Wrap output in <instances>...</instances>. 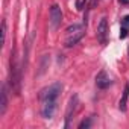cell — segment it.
<instances>
[{"label":"cell","instance_id":"6da1fadb","mask_svg":"<svg viewBox=\"0 0 129 129\" xmlns=\"http://www.w3.org/2000/svg\"><path fill=\"white\" fill-rule=\"evenodd\" d=\"M66 40H64V46L66 47H73L76 46L85 35V24H72L66 30Z\"/></svg>","mask_w":129,"mask_h":129},{"label":"cell","instance_id":"7a4b0ae2","mask_svg":"<svg viewBox=\"0 0 129 129\" xmlns=\"http://www.w3.org/2000/svg\"><path fill=\"white\" fill-rule=\"evenodd\" d=\"M11 88L15 94L20 93V82H21V76H20V69H18V64L15 61V53H11Z\"/></svg>","mask_w":129,"mask_h":129},{"label":"cell","instance_id":"3957f363","mask_svg":"<svg viewBox=\"0 0 129 129\" xmlns=\"http://www.w3.org/2000/svg\"><path fill=\"white\" fill-rule=\"evenodd\" d=\"M62 91V84L61 82H55L46 88H43L40 91V100L44 102V100H58L59 94Z\"/></svg>","mask_w":129,"mask_h":129},{"label":"cell","instance_id":"277c9868","mask_svg":"<svg viewBox=\"0 0 129 129\" xmlns=\"http://www.w3.org/2000/svg\"><path fill=\"white\" fill-rule=\"evenodd\" d=\"M49 21H50V27L53 30H56L61 26V23H62V11H61V8L58 5H53L50 8V20Z\"/></svg>","mask_w":129,"mask_h":129},{"label":"cell","instance_id":"5b68a950","mask_svg":"<svg viewBox=\"0 0 129 129\" xmlns=\"http://www.w3.org/2000/svg\"><path fill=\"white\" fill-rule=\"evenodd\" d=\"M108 20L103 17L100 20V23L97 24V32H96V37H97V41L100 44H106L108 43Z\"/></svg>","mask_w":129,"mask_h":129},{"label":"cell","instance_id":"8992f818","mask_svg":"<svg viewBox=\"0 0 129 129\" xmlns=\"http://www.w3.org/2000/svg\"><path fill=\"white\" fill-rule=\"evenodd\" d=\"M56 108H58V100H44L43 102V108H41L43 117L47 118V120L53 118V115L56 112Z\"/></svg>","mask_w":129,"mask_h":129},{"label":"cell","instance_id":"52a82bcc","mask_svg":"<svg viewBox=\"0 0 129 129\" xmlns=\"http://www.w3.org/2000/svg\"><path fill=\"white\" fill-rule=\"evenodd\" d=\"M111 84H112V81H111V78L108 76L106 72L102 70V72L97 73V76H96V85H97V88L106 90L108 87H111Z\"/></svg>","mask_w":129,"mask_h":129},{"label":"cell","instance_id":"ba28073f","mask_svg":"<svg viewBox=\"0 0 129 129\" xmlns=\"http://www.w3.org/2000/svg\"><path fill=\"white\" fill-rule=\"evenodd\" d=\"M76 106H78V96H73L69 102V106H67V112H66V127L70 126V120H72V115L75 114L76 111Z\"/></svg>","mask_w":129,"mask_h":129},{"label":"cell","instance_id":"9c48e42d","mask_svg":"<svg viewBox=\"0 0 129 129\" xmlns=\"http://www.w3.org/2000/svg\"><path fill=\"white\" fill-rule=\"evenodd\" d=\"M8 108V91H6V85H2V91H0V117L6 112Z\"/></svg>","mask_w":129,"mask_h":129},{"label":"cell","instance_id":"30bf717a","mask_svg":"<svg viewBox=\"0 0 129 129\" xmlns=\"http://www.w3.org/2000/svg\"><path fill=\"white\" fill-rule=\"evenodd\" d=\"M127 99H129V85H126L124 91H123V96L118 102V108L120 111H126V103H127Z\"/></svg>","mask_w":129,"mask_h":129},{"label":"cell","instance_id":"8fae6325","mask_svg":"<svg viewBox=\"0 0 129 129\" xmlns=\"http://www.w3.org/2000/svg\"><path fill=\"white\" fill-rule=\"evenodd\" d=\"M5 41H6V21L3 20L2 21V46L5 44Z\"/></svg>","mask_w":129,"mask_h":129},{"label":"cell","instance_id":"7c38bea8","mask_svg":"<svg viewBox=\"0 0 129 129\" xmlns=\"http://www.w3.org/2000/svg\"><path fill=\"white\" fill-rule=\"evenodd\" d=\"M90 126H91V118H87V120H82L78 127H79V129H84V127L87 129V127H90Z\"/></svg>","mask_w":129,"mask_h":129},{"label":"cell","instance_id":"4fadbf2b","mask_svg":"<svg viewBox=\"0 0 129 129\" xmlns=\"http://www.w3.org/2000/svg\"><path fill=\"white\" fill-rule=\"evenodd\" d=\"M121 26L129 29V15H124V17L121 18Z\"/></svg>","mask_w":129,"mask_h":129},{"label":"cell","instance_id":"5bb4252c","mask_svg":"<svg viewBox=\"0 0 129 129\" xmlns=\"http://www.w3.org/2000/svg\"><path fill=\"white\" fill-rule=\"evenodd\" d=\"M127 32H129V29L121 26V29H120V38H126L127 37Z\"/></svg>","mask_w":129,"mask_h":129},{"label":"cell","instance_id":"9a60e30c","mask_svg":"<svg viewBox=\"0 0 129 129\" xmlns=\"http://www.w3.org/2000/svg\"><path fill=\"white\" fill-rule=\"evenodd\" d=\"M121 5H129V0H118Z\"/></svg>","mask_w":129,"mask_h":129},{"label":"cell","instance_id":"2e32d148","mask_svg":"<svg viewBox=\"0 0 129 129\" xmlns=\"http://www.w3.org/2000/svg\"><path fill=\"white\" fill-rule=\"evenodd\" d=\"M127 53H129V49H127Z\"/></svg>","mask_w":129,"mask_h":129}]
</instances>
